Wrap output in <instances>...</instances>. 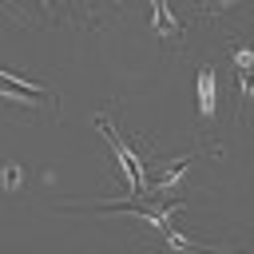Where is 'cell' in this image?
<instances>
[{"instance_id": "obj_3", "label": "cell", "mask_w": 254, "mask_h": 254, "mask_svg": "<svg viewBox=\"0 0 254 254\" xmlns=\"http://www.w3.org/2000/svg\"><path fill=\"white\" fill-rule=\"evenodd\" d=\"M190 159H194V155H183L179 163H171V167H167V171L151 183V190H171V187H179V179H183V171L190 167Z\"/></svg>"}, {"instance_id": "obj_4", "label": "cell", "mask_w": 254, "mask_h": 254, "mask_svg": "<svg viewBox=\"0 0 254 254\" xmlns=\"http://www.w3.org/2000/svg\"><path fill=\"white\" fill-rule=\"evenodd\" d=\"M226 4H234V0H210V8H226Z\"/></svg>"}, {"instance_id": "obj_2", "label": "cell", "mask_w": 254, "mask_h": 254, "mask_svg": "<svg viewBox=\"0 0 254 254\" xmlns=\"http://www.w3.org/2000/svg\"><path fill=\"white\" fill-rule=\"evenodd\" d=\"M0 91L12 95V99H44V95H48L44 87H32V83H24V79H12L8 71H0Z\"/></svg>"}, {"instance_id": "obj_1", "label": "cell", "mask_w": 254, "mask_h": 254, "mask_svg": "<svg viewBox=\"0 0 254 254\" xmlns=\"http://www.w3.org/2000/svg\"><path fill=\"white\" fill-rule=\"evenodd\" d=\"M198 111H202V119L214 115V67L210 64L198 67Z\"/></svg>"}]
</instances>
